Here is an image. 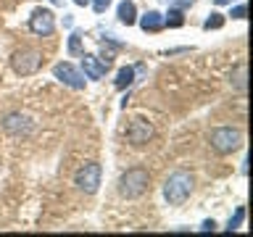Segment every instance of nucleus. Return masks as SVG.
<instances>
[{"mask_svg":"<svg viewBox=\"0 0 253 237\" xmlns=\"http://www.w3.org/2000/svg\"><path fill=\"white\" fill-rule=\"evenodd\" d=\"M193 187H195V179H193V174H190V171H185V169L171 171L169 177H166V182H164L166 203H169V205H182L190 198V193H193Z\"/></svg>","mask_w":253,"mask_h":237,"instance_id":"obj_1","label":"nucleus"},{"mask_svg":"<svg viewBox=\"0 0 253 237\" xmlns=\"http://www.w3.org/2000/svg\"><path fill=\"white\" fill-rule=\"evenodd\" d=\"M148 187H150V174L145 169H126L119 177V193L124 198H129V200L140 198Z\"/></svg>","mask_w":253,"mask_h":237,"instance_id":"obj_2","label":"nucleus"},{"mask_svg":"<svg viewBox=\"0 0 253 237\" xmlns=\"http://www.w3.org/2000/svg\"><path fill=\"white\" fill-rule=\"evenodd\" d=\"M11 66L19 77H32L42 66V53L35 50V47H21L11 55Z\"/></svg>","mask_w":253,"mask_h":237,"instance_id":"obj_3","label":"nucleus"},{"mask_svg":"<svg viewBox=\"0 0 253 237\" xmlns=\"http://www.w3.org/2000/svg\"><path fill=\"white\" fill-rule=\"evenodd\" d=\"M243 145V132L240 129H232V126H219V129L211 132V148L216 150L219 156H227L237 150Z\"/></svg>","mask_w":253,"mask_h":237,"instance_id":"obj_4","label":"nucleus"},{"mask_svg":"<svg viewBox=\"0 0 253 237\" xmlns=\"http://www.w3.org/2000/svg\"><path fill=\"white\" fill-rule=\"evenodd\" d=\"M100 177H103L100 163L90 161V163H82V166L77 169V174H74V185L82 190L84 195H95V193H98V187H100Z\"/></svg>","mask_w":253,"mask_h":237,"instance_id":"obj_5","label":"nucleus"},{"mask_svg":"<svg viewBox=\"0 0 253 237\" xmlns=\"http://www.w3.org/2000/svg\"><path fill=\"white\" fill-rule=\"evenodd\" d=\"M53 74L58 82H63L66 87H71V90H84V74L79 71L77 66H71V63H55L53 66Z\"/></svg>","mask_w":253,"mask_h":237,"instance_id":"obj_6","label":"nucleus"},{"mask_svg":"<svg viewBox=\"0 0 253 237\" xmlns=\"http://www.w3.org/2000/svg\"><path fill=\"white\" fill-rule=\"evenodd\" d=\"M29 29L35 32V35H40V37L53 35V32H55V16H53V11H47V8H37V11L32 13V19H29Z\"/></svg>","mask_w":253,"mask_h":237,"instance_id":"obj_7","label":"nucleus"},{"mask_svg":"<svg viewBox=\"0 0 253 237\" xmlns=\"http://www.w3.org/2000/svg\"><path fill=\"white\" fill-rule=\"evenodd\" d=\"M150 137H153L150 121H145V118H132L129 126H126V140L132 145H145V142H150Z\"/></svg>","mask_w":253,"mask_h":237,"instance_id":"obj_8","label":"nucleus"},{"mask_svg":"<svg viewBox=\"0 0 253 237\" xmlns=\"http://www.w3.org/2000/svg\"><path fill=\"white\" fill-rule=\"evenodd\" d=\"M3 126H5V132L16 134V137H27V134L32 132V118L21 116V114H11V116H5Z\"/></svg>","mask_w":253,"mask_h":237,"instance_id":"obj_9","label":"nucleus"},{"mask_svg":"<svg viewBox=\"0 0 253 237\" xmlns=\"http://www.w3.org/2000/svg\"><path fill=\"white\" fill-rule=\"evenodd\" d=\"M116 50H122V42H116V40L106 37V42L100 45V55H98L100 66L106 69V71L111 69V63H114V55H116Z\"/></svg>","mask_w":253,"mask_h":237,"instance_id":"obj_10","label":"nucleus"},{"mask_svg":"<svg viewBox=\"0 0 253 237\" xmlns=\"http://www.w3.org/2000/svg\"><path fill=\"white\" fill-rule=\"evenodd\" d=\"M82 71H84L87 79H100L106 74V69L100 66L98 55H90V53H82Z\"/></svg>","mask_w":253,"mask_h":237,"instance_id":"obj_11","label":"nucleus"},{"mask_svg":"<svg viewBox=\"0 0 253 237\" xmlns=\"http://www.w3.org/2000/svg\"><path fill=\"white\" fill-rule=\"evenodd\" d=\"M140 27H142V32H161L164 29V16L158 11H148L140 19Z\"/></svg>","mask_w":253,"mask_h":237,"instance_id":"obj_12","label":"nucleus"},{"mask_svg":"<svg viewBox=\"0 0 253 237\" xmlns=\"http://www.w3.org/2000/svg\"><path fill=\"white\" fill-rule=\"evenodd\" d=\"M119 21L126 24V27H132V24L137 21V8H134L132 0H124V3L119 5Z\"/></svg>","mask_w":253,"mask_h":237,"instance_id":"obj_13","label":"nucleus"},{"mask_svg":"<svg viewBox=\"0 0 253 237\" xmlns=\"http://www.w3.org/2000/svg\"><path fill=\"white\" fill-rule=\"evenodd\" d=\"M232 84L245 95V90H248V63H240V66L235 69V74H232Z\"/></svg>","mask_w":253,"mask_h":237,"instance_id":"obj_14","label":"nucleus"},{"mask_svg":"<svg viewBox=\"0 0 253 237\" xmlns=\"http://www.w3.org/2000/svg\"><path fill=\"white\" fill-rule=\"evenodd\" d=\"M134 82V66H124V69H119V74H116V90H126Z\"/></svg>","mask_w":253,"mask_h":237,"instance_id":"obj_15","label":"nucleus"},{"mask_svg":"<svg viewBox=\"0 0 253 237\" xmlns=\"http://www.w3.org/2000/svg\"><path fill=\"white\" fill-rule=\"evenodd\" d=\"M185 24V13L179 8H169V13L164 16V27H171V29H179Z\"/></svg>","mask_w":253,"mask_h":237,"instance_id":"obj_16","label":"nucleus"},{"mask_svg":"<svg viewBox=\"0 0 253 237\" xmlns=\"http://www.w3.org/2000/svg\"><path fill=\"white\" fill-rule=\"evenodd\" d=\"M82 32H71L69 37V55H82Z\"/></svg>","mask_w":253,"mask_h":237,"instance_id":"obj_17","label":"nucleus"},{"mask_svg":"<svg viewBox=\"0 0 253 237\" xmlns=\"http://www.w3.org/2000/svg\"><path fill=\"white\" fill-rule=\"evenodd\" d=\"M221 27H224V16L216 13V11L209 13V19L203 21V29H206V32H211V29H221Z\"/></svg>","mask_w":253,"mask_h":237,"instance_id":"obj_18","label":"nucleus"},{"mask_svg":"<svg viewBox=\"0 0 253 237\" xmlns=\"http://www.w3.org/2000/svg\"><path fill=\"white\" fill-rule=\"evenodd\" d=\"M243 219H245V208H243V205H240V208L235 211V216L229 219V224H227V232H235V229H237V227L243 224Z\"/></svg>","mask_w":253,"mask_h":237,"instance_id":"obj_19","label":"nucleus"},{"mask_svg":"<svg viewBox=\"0 0 253 237\" xmlns=\"http://www.w3.org/2000/svg\"><path fill=\"white\" fill-rule=\"evenodd\" d=\"M114 3V0H92V8H95V13H106V8Z\"/></svg>","mask_w":253,"mask_h":237,"instance_id":"obj_20","label":"nucleus"},{"mask_svg":"<svg viewBox=\"0 0 253 237\" xmlns=\"http://www.w3.org/2000/svg\"><path fill=\"white\" fill-rule=\"evenodd\" d=\"M166 3H169V8H179L182 11V8H190L195 0H166Z\"/></svg>","mask_w":253,"mask_h":237,"instance_id":"obj_21","label":"nucleus"},{"mask_svg":"<svg viewBox=\"0 0 253 237\" xmlns=\"http://www.w3.org/2000/svg\"><path fill=\"white\" fill-rule=\"evenodd\" d=\"M245 13H248V8H245V5H235L232 11H229L232 19H245Z\"/></svg>","mask_w":253,"mask_h":237,"instance_id":"obj_22","label":"nucleus"},{"mask_svg":"<svg viewBox=\"0 0 253 237\" xmlns=\"http://www.w3.org/2000/svg\"><path fill=\"white\" fill-rule=\"evenodd\" d=\"M213 229H216V221H213V219H206L201 224V232H213Z\"/></svg>","mask_w":253,"mask_h":237,"instance_id":"obj_23","label":"nucleus"},{"mask_svg":"<svg viewBox=\"0 0 253 237\" xmlns=\"http://www.w3.org/2000/svg\"><path fill=\"white\" fill-rule=\"evenodd\" d=\"M87 3H92V0H74V5H87Z\"/></svg>","mask_w":253,"mask_h":237,"instance_id":"obj_24","label":"nucleus"},{"mask_svg":"<svg viewBox=\"0 0 253 237\" xmlns=\"http://www.w3.org/2000/svg\"><path fill=\"white\" fill-rule=\"evenodd\" d=\"M216 5H227V3H232V0H213Z\"/></svg>","mask_w":253,"mask_h":237,"instance_id":"obj_25","label":"nucleus"},{"mask_svg":"<svg viewBox=\"0 0 253 237\" xmlns=\"http://www.w3.org/2000/svg\"><path fill=\"white\" fill-rule=\"evenodd\" d=\"M50 3H53V5H61V3H63V0H50Z\"/></svg>","mask_w":253,"mask_h":237,"instance_id":"obj_26","label":"nucleus"}]
</instances>
